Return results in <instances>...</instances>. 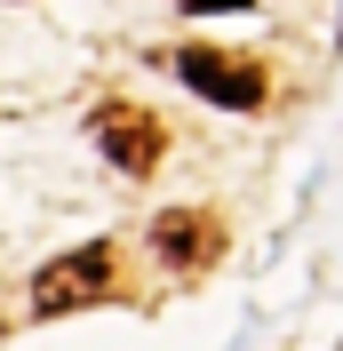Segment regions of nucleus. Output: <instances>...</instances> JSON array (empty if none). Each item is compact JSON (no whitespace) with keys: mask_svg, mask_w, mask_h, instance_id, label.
I'll use <instances>...</instances> for the list:
<instances>
[{"mask_svg":"<svg viewBox=\"0 0 343 351\" xmlns=\"http://www.w3.org/2000/svg\"><path fill=\"white\" fill-rule=\"evenodd\" d=\"M152 247H160L176 271H200V263L224 256V232H215V216H160L152 223Z\"/></svg>","mask_w":343,"mask_h":351,"instance_id":"obj_4","label":"nucleus"},{"mask_svg":"<svg viewBox=\"0 0 343 351\" xmlns=\"http://www.w3.org/2000/svg\"><path fill=\"white\" fill-rule=\"evenodd\" d=\"M96 144H104V160H120V176H152L160 152H168V128L144 104H104L96 112Z\"/></svg>","mask_w":343,"mask_h":351,"instance_id":"obj_3","label":"nucleus"},{"mask_svg":"<svg viewBox=\"0 0 343 351\" xmlns=\"http://www.w3.org/2000/svg\"><path fill=\"white\" fill-rule=\"evenodd\" d=\"M112 280H120V247L88 240L80 256H56L40 280H32V304H40V311H88V304L112 295Z\"/></svg>","mask_w":343,"mask_h":351,"instance_id":"obj_1","label":"nucleus"},{"mask_svg":"<svg viewBox=\"0 0 343 351\" xmlns=\"http://www.w3.org/2000/svg\"><path fill=\"white\" fill-rule=\"evenodd\" d=\"M176 72H184V88H200L208 104L224 112H256L263 104V64H248V56H224V48H184L176 56Z\"/></svg>","mask_w":343,"mask_h":351,"instance_id":"obj_2","label":"nucleus"},{"mask_svg":"<svg viewBox=\"0 0 343 351\" xmlns=\"http://www.w3.org/2000/svg\"><path fill=\"white\" fill-rule=\"evenodd\" d=\"M192 16H232V8H248V0H184Z\"/></svg>","mask_w":343,"mask_h":351,"instance_id":"obj_5","label":"nucleus"}]
</instances>
